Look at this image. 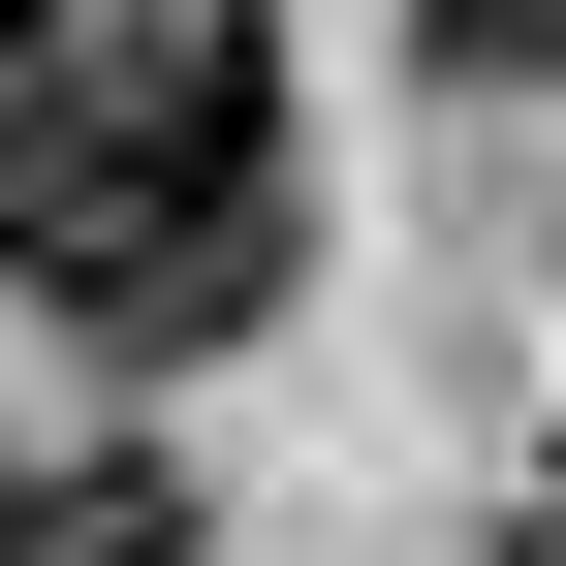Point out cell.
Wrapping results in <instances>:
<instances>
[{
  "label": "cell",
  "mask_w": 566,
  "mask_h": 566,
  "mask_svg": "<svg viewBox=\"0 0 566 566\" xmlns=\"http://www.w3.org/2000/svg\"><path fill=\"white\" fill-rule=\"evenodd\" d=\"M0 283L95 378H189L315 283V95H283L252 0H95V32L0 63Z\"/></svg>",
  "instance_id": "6da1fadb"
},
{
  "label": "cell",
  "mask_w": 566,
  "mask_h": 566,
  "mask_svg": "<svg viewBox=\"0 0 566 566\" xmlns=\"http://www.w3.org/2000/svg\"><path fill=\"white\" fill-rule=\"evenodd\" d=\"M0 566H189V472L158 441H32L0 472Z\"/></svg>",
  "instance_id": "7a4b0ae2"
},
{
  "label": "cell",
  "mask_w": 566,
  "mask_h": 566,
  "mask_svg": "<svg viewBox=\"0 0 566 566\" xmlns=\"http://www.w3.org/2000/svg\"><path fill=\"white\" fill-rule=\"evenodd\" d=\"M441 63H472V95H535V63H566V0H441Z\"/></svg>",
  "instance_id": "3957f363"
},
{
  "label": "cell",
  "mask_w": 566,
  "mask_h": 566,
  "mask_svg": "<svg viewBox=\"0 0 566 566\" xmlns=\"http://www.w3.org/2000/svg\"><path fill=\"white\" fill-rule=\"evenodd\" d=\"M32 32H95V0H0V63H32Z\"/></svg>",
  "instance_id": "277c9868"
}]
</instances>
